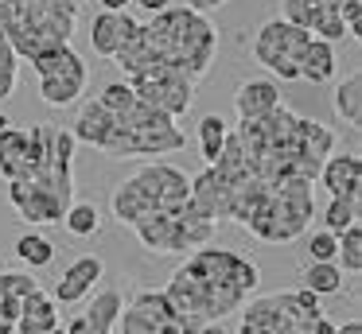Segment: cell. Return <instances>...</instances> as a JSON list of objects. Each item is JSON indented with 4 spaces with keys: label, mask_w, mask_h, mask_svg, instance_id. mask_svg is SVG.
Masks as SVG:
<instances>
[{
    "label": "cell",
    "mask_w": 362,
    "mask_h": 334,
    "mask_svg": "<svg viewBox=\"0 0 362 334\" xmlns=\"http://www.w3.org/2000/svg\"><path fill=\"white\" fill-rule=\"evenodd\" d=\"M323 4H327V8H335V12H339V8L346 4V0H323Z\"/></svg>",
    "instance_id": "ab89813d"
},
{
    "label": "cell",
    "mask_w": 362,
    "mask_h": 334,
    "mask_svg": "<svg viewBox=\"0 0 362 334\" xmlns=\"http://www.w3.org/2000/svg\"><path fill=\"white\" fill-rule=\"evenodd\" d=\"M63 225L74 237H94L102 229V214H98L94 202H71V210L63 214Z\"/></svg>",
    "instance_id": "83f0119b"
},
{
    "label": "cell",
    "mask_w": 362,
    "mask_h": 334,
    "mask_svg": "<svg viewBox=\"0 0 362 334\" xmlns=\"http://www.w3.org/2000/svg\"><path fill=\"white\" fill-rule=\"evenodd\" d=\"M308 43H312V31L273 16L253 35V59L281 82H300V54H304Z\"/></svg>",
    "instance_id": "8fae6325"
},
{
    "label": "cell",
    "mask_w": 362,
    "mask_h": 334,
    "mask_svg": "<svg viewBox=\"0 0 362 334\" xmlns=\"http://www.w3.org/2000/svg\"><path fill=\"white\" fill-rule=\"evenodd\" d=\"M8 124H12V121H8V117H4V113H0V129H8Z\"/></svg>",
    "instance_id": "b9f144b4"
},
{
    "label": "cell",
    "mask_w": 362,
    "mask_h": 334,
    "mask_svg": "<svg viewBox=\"0 0 362 334\" xmlns=\"http://www.w3.org/2000/svg\"><path fill=\"white\" fill-rule=\"evenodd\" d=\"M226 121H222L218 113H206L203 121H199V144H203V160L214 163L222 152V144H226Z\"/></svg>",
    "instance_id": "4dcf8cb0"
},
{
    "label": "cell",
    "mask_w": 362,
    "mask_h": 334,
    "mask_svg": "<svg viewBox=\"0 0 362 334\" xmlns=\"http://www.w3.org/2000/svg\"><path fill=\"white\" fill-rule=\"evenodd\" d=\"M133 233L141 237V245L148 253H191V249L211 245L214 233H218V222L199 214L195 202L187 198L183 206L168 210V214H156L148 222L133 225Z\"/></svg>",
    "instance_id": "30bf717a"
},
{
    "label": "cell",
    "mask_w": 362,
    "mask_h": 334,
    "mask_svg": "<svg viewBox=\"0 0 362 334\" xmlns=\"http://www.w3.org/2000/svg\"><path fill=\"white\" fill-rule=\"evenodd\" d=\"M98 101L113 113V136L105 155H172L187 148V136L180 132V124L160 109L144 105L125 78L102 85Z\"/></svg>",
    "instance_id": "277c9868"
},
{
    "label": "cell",
    "mask_w": 362,
    "mask_h": 334,
    "mask_svg": "<svg viewBox=\"0 0 362 334\" xmlns=\"http://www.w3.org/2000/svg\"><path fill=\"white\" fill-rule=\"evenodd\" d=\"M28 62H32V70L40 74V97L47 101V105H55V109L71 105V101H78V93L86 90L90 70L71 43L51 47V51L35 54V59H28Z\"/></svg>",
    "instance_id": "7c38bea8"
},
{
    "label": "cell",
    "mask_w": 362,
    "mask_h": 334,
    "mask_svg": "<svg viewBox=\"0 0 362 334\" xmlns=\"http://www.w3.org/2000/svg\"><path fill=\"white\" fill-rule=\"evenodd\" d=\"M335 334H362V323H358V318H351V323L335 326Z\"/></svg>",
    "instance_id": "74e56055"
},
{
    "label": "cell",
    "mask_w": 362,
    "mask_h": 334,
    "mask_svg": "<svg viewBox=\"0 0 362 334\" xmlns=\"http://www.w3.org/2000/svg\"><path fill=\"white\" fill-rule=\"evenodd\" d=\"M315 217V191L308 179H288V183H269L261 191L257 206L245 217V229L265 245H288L312 229Z\"/></svg>",
    "instance_id": "ba28073f"
},
{
    "label": "cell",
    "mask_w": 362,
    "mask_h": 334,
    "mask_svg": "<svg viewBox=\"0 0 362 334\" xmlns=\"http://www.w3.org/2000/svg\"><path fill=\"white\" fill-rule=\"evenodd\" d=\"M226 0H187V8H195V12H211V8H222Z\"/></svg>",
    "instance_id": "d590c367"
},
{
    "label": "cell",
    "mask_w": 362,
    "mask_h": 334,
    "mask_svg": "<svg viewBox=\"0 0 362 334\" xmlns=\"http://www.w3.org/2000/svg\"><path fill=\"white\" fill-rule=\"evenodd\" d=\"M362 217V194H354V198H331L327 210H323V229L327 233H343L346 225H354Z\"/></svg>",
    "instance_id": "4316f807"
},
{
    "label": "cell",
    "mask_w": 362,
    "mask_h": 334,
    "mask_svg": "<svg viewBox=\"0 0 362 334\" xmlns=\"http://www.w3.org/2000/svg\"><path fill=\"white\" fill-rule=\"evenodd\" d=\"M199 334H226V330H222V323H206Z\"/></svg>",
    "instance_id": "f35d334b"
},
{
    "label": "cell",
    "mask_w": 362,
    "mask_h": 334,
    "mask_svg": "<svg viewBox=\"0 0 362 334\" xmlns=\"http://www.w3.org/2000/svg\"><path fill=\"white\" fill-rule=\"evenodd\" d=\"M308 253H312V261H335L339 237H335V233H327V229L312 233V241H308Z\"/></svg>",
    "instance_id": "d6a6232c"
},
{
    "label": "cell",
    "mask_w": 362,
    "mask_h": 334,
    "mask_svg": "<svg viewBox=\"0 0 362 334\" xmlns=\"http://www.w3.org/2000/svg\"><path fill=\"white\" fill-rule=\"evenodd\" d=\"M238 334H335V323L323 315L320 295L296 287V292H273L261 299H245Z\"/></svg>",
    "instance_id": "9c48e42d"
},
{
    "label": "cell",
    "mask_w": 362,
    "mask_h": 334,
    "mask_svg": "<svg viewBox=\"0 0 362 334\" xmlns=\"http://www.w3.org/2000/svg\"><path fill=\"white\" fill-rule=\"evenodd\" d=\"M331 74H335V43H323V39L312 35V43L300 54V82L323 85L331 82Z\"/></svg>",
    "instance_id": "603a6c76"
},
{
    "label": "cell",
    "mask_w": 362,
    "mask_h": 334,
    "mask_svg": "<svg viewBox=\"0 0 362 334\" xmlns=\"http://www.w3.org/2000/svg\"><path fill=\"white\" fill-rule=\"evenodd\" d=\"M16 82H20V54L12 51L8 35L0 31V101H4V97H12Z\"/></svg>",
    "instance_id": "1f68e13d"
},
{
    "label": "cell",
    "mask_w": 362,
    "mask_h": 334,
    "mask_svg": "<svg viewBox=\"0 0 362 334\" xmlns=\"http://www.w3.org/2000/svg\"><path fill=\"white\" fill-rule=\"evenodd\" d=\"M133 31H136V20L129 12H98L94 23H90V47L102 59H113Z\"/></svg>",
    "instance_id": "ffe728a7"
},
{
    "label": "cell",
    "mask_w": 362,
    "mask_h": 334,
    "mask_svg": "<svg viewBox=\"0 0 362 334\" xmlns=\"http://www.w3.org/2000/svg\"><path fill=\"white\" fill-rule=\"evenodd\" d=\"M8 202L16 214L32 225H55L74 202V136L71 129L55 124V140H51V155L35 175L8 183Z\"/></svg>",
    "instance_id": "5b68a950"
},
{
    "label": "cell",
    "mask_w": 362,
    "mask_h": 334,
    "mask_svg": "<svg viewBox=\"0 0 362 334\" xmlns=\"http://www.w3.org/2000/svg\"><path fill=\"white\" fill-rule=\"evenodd\" d=\"M32 292H40L32 272H0V334H16V315Z\"/></svg>",
    "instance_id": "44dd1931"
},
{
    "label": "cell",
    "mask_w": 362,
    "mask_h": 334,
    "mask_svg": "<svg viewBox=\"0 0 362 334\" xmlns=\"http://www.w3.org/2000/svg\"><path fill=\"white\" fill-rule=\"evenodd\" d=\"M315 179L327 186L331 198H354V194H362V160L354 152L327 155Z\"/></svg>",
    "instance_id": "e0dca14e"
},
{
    "label": "cell",
    "mask_w": 362,
    "mask_h": 334,
    "mask_svg": "<svg viewBox=\"0 0 362 334\" xmlns=\"http://www.w3.org/2000/svg\"><path fill=\"white\" fill-rule=\"evenodd\" d=\"M335 261H343V272L346 276H358L362 272V225H346L343 233H339V253Z\"/></svg>",
    "instance_id": "f546056e"
},
{
    "label": "cell",
    "mask_w": 362,
    "mask_h": 334,
    "mask_svg": "<svg viewBox=\"0 0 362 334\" xmlns=\"http://www.w3.org/2000/svg\"><path fill=\"white\" fill-rule=\"evenodd\" d=\"M276 105H284L281 82H276V78H250V82H242L234 93L238 121H257V117L273 113Z\"/></svg>",
    "instance_id": "2e32d148"
},
{
    "label": "cell",
    "mask_w": 362,
    "mask_h": 334,
    "mask_svg": "<svg viewBox=\"0 0 362 334\" xmlns=\"http://www.w3.org/2000/svg\"><path fill=\"white\" fill-rule=\"evenodd\" d=\"M234 136L245 155V167L265 186L288 183V179L315 183L323 160L335 152V132L320 121L296 117L288 105H276L257 121H238Z\"/></svg>",
    "instance_id": "7a4b0ae2"
},
{
    "label": "cell",
    "mask_w": 362,
    "mask_h": 334,
    "mask_svg": "<svg viewBox=\"0 0 362 334\" xmlns=\"http://www.w3.org/2000/svg\"><path fill=\"white\" fill-rule=\"evenodd\" d=\"M117 334H180V323H175L168 295L156 292V287L136 292L133 303L121 307L117 315Z\"/></svg>",
    "instance_id": "9a60e30c"
},
{
    "label": "cell",
    "mask_w": 362,
    "mask_h": 334,
    "mask_svg": "<svg viewBox=\"0 0 362 334\" xmlns=\"http://www.w3.org/2000/svg\"><path fill=\"white\" fill-rule=\"evenodd\" d=\"M47 334H66V330H63V323H59V326H51V330H47Z\"/></svg>",
    "instance_id": "60d3db41"
},
{
    "label": "cell",
    "mask_w": 362,
    "mask_h": 334,
    "mask_svg": "<svg viewBox=\"0 0 362 334\" xmlns=\"http://www.w3.org/2000/svg\"><path fill=\"white\" fill-rule=\"evenodd\" d=\"M335 113L343 117L346 124H358L362 121V74H346L335 90Z\"/></svg>",
    "instance_id": "484cf974"
},
{
    "label": "cell",
    "mask_w": 362,
    "mask_h": 334,
    "mask_svg": "<svg viewBox=\"0 0 362 334\" xmlns=\"http://www.w3.org/2000/svg\"><path fill=\"white\" fill-rule=\"evenodd\" d=\"M187 186H191V179L180 167H172V163H164V160L144 163L113 191V198H110L113 217L133 229V225L148 222V217L183 206L187 202Z\"/></svg>",
    "instance_id": "52a82bcc"
},
{
    "label": "cell",
    "mask_w": 362,
    "mask_h": 334,
    "mask_svg": "<svg viewBox=\"0 0 362 334\" xmlns=\"http://www.w3.org/2000/svg\"><path fill=\"white\" fill-rule=\"evenodd\" d=\"M335 8H327L323 0H281V20H288V23H296V28H304V31H315L320 23H327V20H335Z\"/></svg>",
    "instance_id": "cb8c5ba5"
},
{
    "label": "cell",
    "mask_w": 362,
    "mask_h": 334,
    "mask_svg": "<svg viewBox=\"0 0 362 334\" xmlns=\"http://www.w3.org/2000/svg\"><path fill=\"white\" fill-rule=\"evenodd\" d=\"M71 136H74V144H90V148H98V152H105V148H110V136H113V113L98 97L82 101Z\"/></svg>",
    "instance_id": "d6986e66"
},
{
    "label": "cell",
    "mask_w": 362,
    "mask_h": 334,
    "mask_svg": "<svg viewBox=\"0 0 362 334\" xmlns=\"http://www.w3.org/2000/svg\"><path fill=\"white\" fill-rule=\"evenodd\" d=\"M304 287L315 295H335L343 292V268L335 261H312L304 268Z\"/></svg>",
    "instance_id": "d4e9b609"
},
{
    "label": "cell",
    "mask_w": 362,
    "mask_h": 334,
    "mask_svg": "<svg viewBox=\"0 0 362 334\" xmlns=\"http://www.w3.org/2000/svg\"><path fill=\"white\" fill-rule=\"evenodd\" d=\"M339 20L346 23V35L358 39L362 35V0H346V4L339 8Z\"/></svg>",
    "instance_id": "836d02e7"
},
{
    "label": "cell",
    "mask_w": 362,
    "mask_h": 334,
    "mask_svg": "<svg viewBox=\"0 0 362 334\" xmlns=\"http://www.w3.org/2000/svg\"><path fill=\"white\" fill-rule=\"evenodd\" d=\"M129 85H133V93L144 101V105L160 109L164 117H172V121H180V117L191 113V105H195V78H187L183 70L175 66H148L144 74L129 78Z\"/></svg>",
    "instance_id": "5bb4252c"
},
{
    "label": "cell",
    "mask_w": 362,
    "mask_h": 334,
    "mask_svg": "<svg viewBox=\"0 0 362 334\" xmlns=\"http://www.w3.org/2000/svg\"><path fill=\"white\" fill-rule=\"evenodd\" d=\"M102 272H105L102 256H78V261L55 280V295H51V299L55 303H82L94 292L98 280H102Z\"/></svg>",
    "instance_id": "ac0fdd59"
},
{
    "label": "cell",
    "mask_w": 362,
    "mask_h": 334,
    "mask_svg": "<svg viewBox=\"0 0 362 334\" xmlns=\"http://www.w3.org/2000/svg\"><path fill=\"white\" fill-rule=\"evenodd\" d=\"M51 140H55V124L40 121L32 129H0V179L4 183H16V179H28L47 163L51 155Z\"/></svg>",
    "instance_id": "4fadbf2b"
},
{
    "label": "cell",
    "mask_w": 362,
    "mask_h": 334,
    "mask_svg": "<svg viewBox=\"0 0 362 334\" xmlns=\"http://www.w3.org/2000/svg\"><path fill=\"white\" fill-rule=\"evenodd\" d=\"M51 326H59V307H55V299L40 287V292H32L24 299V307H20L16 334H47Z\"/></svg>",
    "instance_id": "7402d4cb"
},
{
    "label": "cell",
    "mask_w": 362,
    "mask_h": 334,
    "mask_svg": "<svg viewBox=\"0 0 362 334\" xmlns=\"http://www.w3.org/2000/svg\"><path fill=\"white\" fill-rule=\"evenodd\" d=\"M98 4H102V12H125L133 0H98Z\"/></svg>",
    "instance_id": "8d00e7d4"
},
{
    "label": "cell",
    "mask_w": 362,
    "mask_h": 334,
    "mask_svg": "<svg viewBox=\"0 0 362 334\" xmlns=\"http://www.w3.org/2000/svg\"><path fill=\"white\" fill-rule=\"evenodd\" d=\"M141 39L144 51H148L152 66H175L187 78H206L218 51V31L206 20V12L195 8H164V12H152L148 23H141Z\"/></svg>",
    "instance_id": "3957f363"
},
{
    "label": "cell",
    "mask_w": 362,
    "mask_h": 334,
    "mask_svg": "<svg viewBox=\"0 0 362 334\" xmlns=\"http://www.w3.org/2000/svg\"><path fill=\"white\" fill-rule=\"evenodd\" d=\"M261 284V268L234 249H191L187 261L172 272L164 295L175 311L180 334H199L206 323H222L245 307Z\"/></svg>",
    "instance_id": "6da1fadb"
},
{
    "label": "cell",
    "mask_w": 362,
    "mask_h": 334,
    "mask_svg": "<svg viewBox=\"0 0 362 334\" xmlns=\"http://www.w3.org/2000/svg\"><path fill=\"white\" fill-rule=\"evenodd\" d=\"M133 4H141L144 12H164V8H172V0H133Z\"/></svg>",
    "instance_id": "e575fe53"
},
{
    "label": "cell",
    "mask_w": 362,
    "mask_h": 334,
    "mask_svg": "<svg viewBox=\"0 0 362 334\" xmlns=\"http://www.w3.org/2000/svg\"><path fill=\"white\" fill-rule=\"evenodd\" d=\"M16 256L28 268H47V264L55 261V245H51L43 233H24V237L16 241Z\"/></svg>",
    "instance_id": "f1b7e54d"
},
{
    "label": "cell",
    "mask_w": 362,
    "mask_h": 334,
    "mask_svg": "<svg viewBox=\"0 0 362 334\" xmlns=\"http://www.w3.org/2000/svg\"><path fill=\"white\" fill-rule=\"evenodd\" d=\"M78 23V0H0V31L20 59L71 43Z\"/></svg>",
    "instance_id": "8992f818"
}]
</instances>
